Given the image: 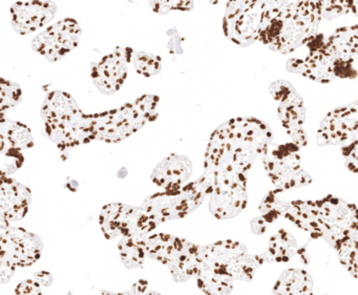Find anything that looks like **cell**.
Here are the masks:
<instances>
[{"label": "cell", "mask_w": 358, "mask_h": 295, "mask_svg": "<svg viewBox=\"0 0 358 295\" xmlns=\"http://www.w3.org/2000/svg\"><path fill=\"white\" fill-rule=\"evenodd\" d=\"M268 125L255 118H236L217 127L205 154L204 177L223 173L248 175L257 157L272 143Z\"/></svg>", "instance_id": "obj_1"}, {"label": "cell", "mask_w": 358, "mask_h": 295, "mask_svg": "<svg viewBox=\"0 0 358 295\" xmlns=\"http://www.w3.org/2000/svg\"><path fill=\"white\" fill-rule=\"evenodd\" d=\"M272 209L307 232L312 238H324L334 245L345 238L358 240V208L329 194L318 201L285 202L276 196Z\"/></svg>", "instance_id": "obj_2"}, {"label": "cell", "mask_w": 358, "mask_h": 295, "mask_svg": "<svg viewBox=\"0 0 358 295\" xmlns=\"http://www.w3.org/2000/svg\"><path fill=\"white\" fill-rule=\"evenodd\" d=\"M322 16V1L285 3L259 41L280 53H291L315 38Z\"/></svg>", "instance_id": "obj_3"}, {"label": "cell", "mask_w": 358, "mask_h": 295, "mask_svg": "<svg viewBox=\"0 0 358 295\" xmlns=\"http://www.w3.org/2000/svg\"><path fill=\"white\" fill-rule=\"evenodd\" d=\"M48 137L62 152L93 141L95 115H85L64 92L50 93L41 108Z\"/></svg>", "instance_id": "obj_4"}, {"label": "cell", "mask_w": 358, "mask_h": 295, "mask_svg": "<svg viewBox=\"0 0 358 295\" xmlns=\"http://www.w3.org/2000/svg\"><path fill=\"white\" fill-rule=\"evenodd\" d=\"M160 98L144 95L116 110L95 114L93 140L117 143L137 133L158 117Z\"/></svg>", "instance_id": "obj_5"}, {"label": "cell", "mask_w": 358, "mask_h": 295, "mask_svg": "<svg viewBox=\"0 0 358 295\" xmlns=\"http://www.w3.org/2000/svg\"><path fill=\"white\" fill-rule=\"evenodd\" d=\"M213 192V185L210 180L202 175L196 181L164 189L148 196L141 207L152 221L159 226L167 221L185 217L196 210Z\"/></svg>", "instance_id": "obj_6"}, {"label": "cell", "mask_w": 358, "mask_h": 295, "mask_svg": "<svg viewBox=\"0 0 358 295\" xmlns=\"http://www.w3.org/2000/svg\"><path fill=\"white\" fill-rule=\"evenodd\" d=\"M284 5L285 1H230L223 20L226 37L243 47L259 41L268 22Z\"/></svg>", "instance_id": "obj_7"}, {"label": "cell", "mask_w": 358, "mask_h": 295, "mask_svg": "<svg viewBox=\"0 0 358 295\" xmlns=\"http://www.w3.org/2000/svg\"><path fill=\"white\" fill-rule=\"evenodd\" d=\"M143 240L146 255L166 266L175 282H183L194 278L200 245L166 233L146 236Z\"/></svg>", "instance_id": "obj_8"}, {"label": "cell", "mask_w": 358, "mask_h": 295, "mask_svg": "<svg viewBox=\"0 0 358 295\" xmlns=\"http://www.w3.org/2000/svg\"><path fill=\"white\" fill-rule=\"evenodd\" d=\"M200 257L220 273L244 282H250L265 263L261 254H251L245 245L230 240L200 246Z\"/></svg>", "instance_id": "obj_9"}, {"label": "cell", "mask_w": 358, "mask_h": 295, "mask_svg": "<svg viewBox=\"0 0 358 295\" xmlns=\"http://www.w3.org/2000/svg\"><path fill=\"white\" fill-rule=\"evenodd\" d=\"M264 168L278 190L309 185L311 175L301 168L299 148L294 143H271L262 154Z\"/></svg>", "instance_id": "obj_10"}, {"label": "cell", "mask_w": 358, "mask_h": 295, "mask_svg": "<svg viewBox=\"0 0 358 295\" xmlns=\"http://www.w3.org/2000/svg\"><path fill=\"white\" fill-rule=\"evenodd\" d=\"M99 224L108 240L142 238L158 227L142 207L124 203L106 205L100 213Z\"/></svg>", "instance_id": "obj_11"}, {"label": "cell", "mask_w": 358, "mask_h": 295, "mask_svg": "<svg viewBox=\"0 0 358 295\" xmlns=\"http://www.w3.org/2000/svg\"><path fill=\"white\" fill-rule=\"evenodd\" d=\"M213 185L209 210L219 220L232 219L240 215L248 202L247 175L224 173L208 178Z\"/></svg>", "instance_id": "obj_12"}, {"label": "cell", "mask_w": 358, "mask_h": 295, "mask_svg": "<svg viewBox=\"0 0 358 295\" xmlns=\"http://www.w3.org/2000/svg\"><path fill=\"white\" fill-rule=\"evenodd\" d=\"M43 244L38 236L22 227H12L1 217L0 259L15 267H28L41 259Z\"/></svg>", "instance_id": "obj_13"}, {"label": "cell", "mask_w": 358, "mask_h": 295, "mask_svg": "<svg viewBox=\"0 0 358 295\" xmlns=\"http://www.w3.org/2000/svg\"><path fill=\"white\" fill-rule=\"evenodd\" d=\"M80 38L78 22L73 18H66L37 35L33 39L32 48L50 62H55L76 49Z\"/></svg>", "instance_id": "obj_14"}, {"label": "cell", "mask_w": 358, "mask_h": 295, "mask_svg": "<svg viewBox=\"0 0 358 295\" xmlns=\"http://www.w3.org/2000/svg\"><path fill=\"white\" fill-rule=\"evenodd\" d=\"M270 91L278 103V115L282 127L292 138L293 143L299 148L307 145V136L303 129L305 108L299 94L286 81L272 83Z\"/></svg>", "instance_id": "obj_15"}, {"label": "cell", "mask_w": 358, "mask_h": 295, "mask_svg": "<svg viewBox=\"0 0 358 295\" xmlns=\"http://www.w3.org/2000/svg\"><path fill=\"white\" fill-rule=\"evenodd\" d=\"M133 55L131 48H116L113 53L92 66V78L100 92L113 95L121 89L127 80Z\"/></svg>", "instance_id": "obj_16"}, {"label": "cell", "mask_w": 358, "mask_h": 295, "mask_svg": "<svg viewBox=\"0 0 358 295\" xmlns=\"http://www.w3.org/2000/svg\"><path fill=\"white\" fill-rule=\"evenodd\" d=\"M57 11L52 1H20L11 8L14 30L22 35L30 34L49 24Z\"/></svg>", "instance_id": "obj_17"}, {"label": "cell", "mask_w": 358, "mask_h": 295, "mask_svg": "<svg viewBox=\"0 0 358 295\" xmlns=\"http://www.w3.org/2000/svg\"><path fill=\"white\" fill-rule=\"evenodd\" d=\"M32 201V194L27 186L9 177L1 175L0 186V211L1 217L20 221L26 217Z\"/></svg>", "instance_id": "obj_18"}, {"label": "cell", "mask_w": 358, "mask_h": 295, "mask_svg": "<svg viewBox=\"0 0 358 295\" xmlns=\"http://www.w3.org/2000/svg\"><path fill=\"white\" fill-rule=\"evenodd\" d=\"M192 173V164L187 157L171 154L157 165L150 178L159 187L171 189L184 185Z\"/></svg>", "instance_id": "obj_19"}, {"label": "cell", "mask_w": 358, "mask_h": 295, "mask_svg": "<svg viewBox=\"0 0 358 295\" xmlns=\"http://www.w3.org/2000/svg\"><path fill=\"white\" fill-rule=\"evenodd\" d=\"M194 278L199 289L206 295H229L236 282L232 278L217 272L200 257Z\"/></svg>", "instance_id": "obj_20"}, {"label": "cell", "mask_w": 358, "mask_h": 295, "mask_svg": "<svg viewBox=\"0 0 358 295\" xmlns=\"http://www.w3.org/2000/svg\"><path fill=\"white\" fill-rule=\"evenodd\" d=\"M34 146L30 129L24 123L9 120L1 116L0 120V152L22 150Z\"/></svg>", "instance_id": "obj_21"}, {"label": "cell", "mask_w": 358, "mask_h": 295, "mask_svg": "<svg viewBox=\"0 0 358 295\" xmlns=\"http://www.w3.org/2000/svg\"><path fill=\"white\" fill-rule=\"evenodd\" d=\"M314 282L303 269H288L273 287L274 295H313Z\"/></svg>", "instance_id": "obj_22"}, {"label": "cell", "mask_w": 358, "mask_h": 295, "mask_svg": "<svg viewBox=\"0 0 358 295\" xmlns=\"http://www.w3.org/2000/svg\"><path fill=\"white\" fill-rule=\"evenodd\" d=\"M299 252V244L292 234L280 229L270 238L265 254H261L264 261L286 263Z\"/></svg>", "instance_id": "obj_23"}, {"label": "cell", "mask_w": 358, "mask_h": 295, "mask_svg": "<svg viewBox=\"0 0 358 295\" xmlns=\"http://www.w3.org/2000/svg\"><path fill=\"white\" fill-rule=\"evenodd\" d=\"M144 238H124L119 242L118 249L123 264L127 269L143 267L148 257L144 248Z\"/></svg>", "instance_id": "obj_24"}, {"label": "cell", "mask_w": 358, "mask_h": 295, "mask_svg": "<svg viewBox=\"0 0 358 295\" xmlns=\"http://www.w3.org/2000/svg\"><path fill=\"white\" fill-rule=\"evenodd\" d=\"M339 261L348 272L358 280V240L345 238L333 245Z\"/></svg>", "instance_id": "obj_25"}, {"label": "cell", "mask_w": 358, "mask_h": 295, "mask_svg": "<svg viewBox=\"0 0 358 295\" xmlns=\"http://www.w3.org/2000/svg\"><path fill=\"white\" fill-rule=\"evenodd\" d=\"M22 92L17 83L12 82L6 78L0 80V110L3 116L6 110L14 108L22 100Z\"/></svg>", "instance_id": "obj_26"}, {"label": "cell", "mask_w": 358, "mask_h": 295, "mask_svg": "<svg viewBox=\"0 0 358 295\" xmlns=\"http://www.w3.org/2000/svg\"><path fill=\"white\" fill-rule=\"evenodd\" d=\"M136 71L144 77L158 75L162 70V59L154 54L146 52H137L134 59Z\"/></svg>", "instance_id": "obj_27"}, {"label": "cell", "mask_w": 358, "mask_h": 295, "mask_svg": "<svg viewBox=\"0 0 358 295\" xmlns=\"http://www.w3.org/2000/svg\"><path fill=\"white\" fill-rule=\"evenodd\" d=\"M1 152V175L9 177L24 164V157L20 150H3Z\"/></svg>", "instance_id": "obj_28"}, {"label": "cell", "mask_w": 358, "mask_h": 295, "mask_svg": "<svg viewBox=\"0 0 358 295\" xmlns=\"http://www.w3.org/2000/svg\"><path fill=\"white\" fill-rule=\"evenodd\" d=\"M150 5L155 12L160 14H166L173 10L190 11L194 7V3L192 1H152Z\"/></svg>", "instance_id": "obj_29"}, {"label": "cell", "mask_w": 358, "mask_h": 295, "mask_svg": "<svg viewBox=\"0 0 358 295\" xmlns=\"http://www.w3.org/2000/svg\"><path fill=\"white\" fill-rule=\"evenodd\" d=\"M351 11V1H322V14L327 18H333V15L338 16Z\"/></svg>", "instance_id": "obj_30"}, {"label": "cell", "mask_w": 358, "mask_h": 295, "mask_svg": "<svg viewBox=\"0 0 358 295\" xmlns=\"http://www.w3.org/2000/svg\"><path fill=\"white\" fill-rule=\"evenodd\" d=\"M15 293L16 295H43V290L36 280H27L18 285Z\"/></svg>", "instance_id": "obj_31"}, {"label": "cell", "mask_w": 358, "mask_h": 295, "mask_svg": "<svg viewBox=\"0 0 358 295\" xmlns=\"http://www.w3.org/2000/svg\"><path fill=\"white\" fill-rule=\"evenodd\" d=\"M15 270V266L8 263V261H3V259H0V278H1L0 280H1V282L6 284V282L11 280Z\"/></svg>", "instance_id": "obj_32"}, {"label": "cell", "mask_w": 358, "mask_h": 295, "mask_svg": "<svg viewBox=\"0 0 358 295\" xmlns=\"http://www.w3.org/2000/svg\"><path fill=\"white\" fill-rule=\"evenodd\" d=\"M146 289H148V282L144 280H139L136 282L131 290L127 291L124 295H144L145 294Z\"/></svg>", "instance_id": "obj_33"}, {"label": "cell", "mask_w": 358, "mask_h": 295, "mask_svg": "<svg viewBox=\"0 0 358 295\" xmlns=\"http://www.w3.org/2000/svg\"><path fill=\"white\" fill-rule=\"evenodd\" d=\"M41 286L48 287L53 282V278L51 274L47 271H39L34 274V278Z\"/></svg>", "instance_id": "obj_34"}, {"label": "cell", "mask_w": 358, "mask_h": 295, "mask_svg": "<svg viewBox=\"0 0 358 295\" xmlns=\"http://www.w3.org/2000/svg\"><path fill=\"white\" fill-rule=\"evenodd\" d=\"M351 11L358 16V1H351Z\"/></svg>", "instance_id": "obj_35"}, {"label": "cell", "mask_w": 358, "mask_h": 295, "mask_svg": "<svg viewBox=\"0 0 358 295\" xmlns=\"http://www.w3.org/2000/svg\"><path fill=\"white\" fill-rule=\"evenodd\" d=\"M100 295H124V293H112L108 291H101Z\"/></svg>", "instance_id": "obj_36"}, {"label": "cell", "mask_w": 358, "mask_h": 295, "mask_svg": "<svg viewBox=\"0 0 358 295\" xmlns=\"http://www.w3.org/2000/svg\"><path fill=\"white\" fill-rule=\"evenodd\" d=\"M144 295H161V294H159V293H157V292H148V293H145V294Z\"/></svg>", "instance_id": "obj_37"}]
</instances>
